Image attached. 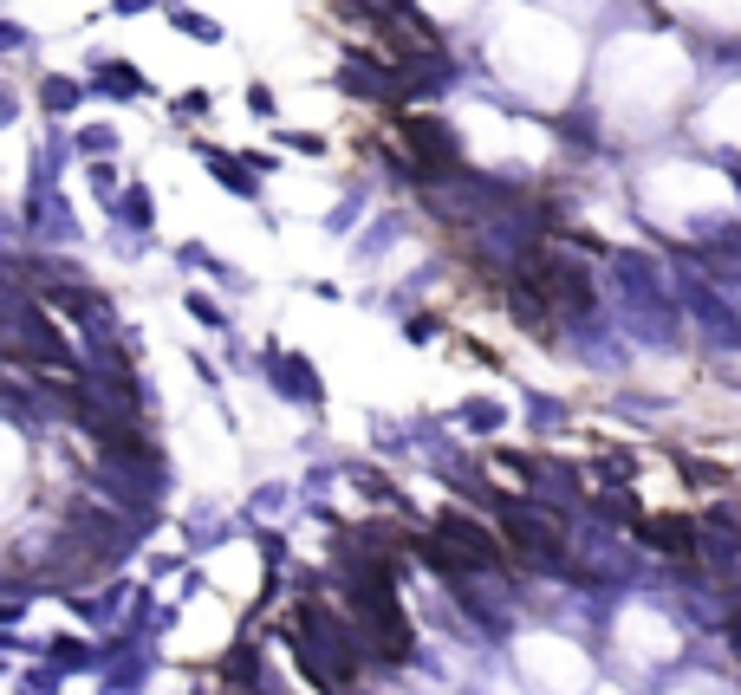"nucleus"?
Instances as JSON below:
<instances>
[{"label": "nucleus", "instance_id": "f257e3e1", "mask_svg": "<svg viewBox=\"0 0 741 695\" xmlns=\"http://www.w3.org/2000/svg\"><path fill=\"white\" fill-rule=\"evenodd\" d=\"M520 286H527L553 319L593 306V279H586V267H579L573 254H560V247H533V254L520 261Z\"/></svg>", "mask_w": 741, "mask_h": 695}, {"label": "nucleus", "instance_id": "f03ea898", "mask_svg": "<svg viewBox=\"0 0 741 695\" xmlns=\"http://www.w3.org/2000/svg\"><path fill=\"white\" fill-rule=\"evenodd\" d=\"M436 540L449 547L455 572H501V565H515L508 540H501V533H488V527H482L475 514H462V507H449L443 520H436Z\"/></svg>", "mask_w": 741, "mask_h": 695}, {"label": "nucleus", "instance_id": "7ed1b4c3", "mask_svg": "<svg viewBox=\"0 0 741 695\" xmlns=\"http://www.w3.org/2000/svg\"><path fill=\"white\" fill-rule=\"evenodd\" d=\"M501 540H508L515 565H540V572H560V565H566V533H560L546 514L508 507V514H501Z\"/></svg>", "mask_w": 741, "mask_h": 695}, {"label": "nucleus", "instance_id": "20e7f679", "mask_svg": "<svg viewBox=\"0 0 741 695\" xmlns=\"http://www.w3.org/2000/svg\"><path fill=\"white\" fill-rule=\"evenodd\" d=\"M397 131H403V150H410L417 176H455V137H449V124L410 111V118H397Z\"/></svg>", "mask_w": 741, "mask_h": 695}, {"label": "nucleus", "instance_id": "39448f33", "mask_svg": "<svg viewBox=\"0 0 741 695\" xmlns=\"http://www.w3.org/2000/svg\"><path fill=\"white\" fill-rule=\"evenodd\" d=\"M644 540H651L657 553L696 559V527H689L683 514H651V520H644Z\"/></svg>", "mask_w": 741, "mask_h": 695}, {"label": "nucleus", "instance_id": "423d86ee", "mask_svg": "<svg viewBox=\"0 0 741 695\" xmlns=\"http://www.w3.org/2000/svg\"><path fill=\"white\" fill-rule=\"evenodd\" d=\"M98 85H111V91H137V71H124V59H104Z\"/></svg>", "mask_w": 741, "mask_h": 695}, {"label": "nucleus", "instance_id": "0eeeda50", "mask_svg": "<svg viewBox=\"0 0 741 695\" xmlns=\"http://www.w3.org/2000/svg\"><path fill=\"white\" fill-rule=\"evenodd\" d=\"M729 637H736V650H741V605L729 611Z\"/></svg>", "mask_w": 741, "mask_h": 695}]
</instances>
